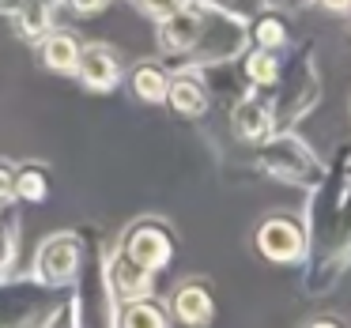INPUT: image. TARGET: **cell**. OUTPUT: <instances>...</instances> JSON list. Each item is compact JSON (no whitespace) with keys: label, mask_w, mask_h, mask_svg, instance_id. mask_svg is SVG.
<instances>
[{"label":"cell","mask_w":351,"mask_h":328,"mask_svg":"<svg viewBox=\"0 0 351 328\" xmlns=\"http://www.w3.org/2000/svg\"><path fill=\"white\" fill-rule=\"evenodd\" d=\"M12 8H16V0H0V16H12Z\"/></svg>","instance_id":"obj_29"},{"label":"cell","mask_w":351,"mask_h":328,"mask_svg":"<svg viewBox=\"0 0 351 328\" xmlns=\"http://www.w3.org/2000/svg\"><path fill=\"white\" fill-rule=\"evenodd\" d=\"M268 102H272V125L280 129H295L306 114H313L321 102V68H317V46L310 38L298 42L291 57L280 64V76L268 87Z\"/></svg>","instance_id":"obj_1"},{"label":"cell","mask_w":351,"mask_h":328,"mask_svg":"<svg viewBox=\"0 0 351 328\" xmlns=\"http://www.w3.org/2000/svg\"><path fill=\"white\" fill-rule=\"evenodd\" d=\"M53 4L57 0H16L12 8V23H16L19 38L38 46L49 31H53Z\"/></svg>","instance_id":"obj_17"},{"label":"cell","mask_w":351,"mask_h":328,"mask_svg":"<svg viewBox=\"0 0 351 328\" xmlns=\"http://www.w3.org/2000/svg\"><path fill=\"white\" fill-rule=\"evenodd\" d=\"M102 272H106V290H110V302H114V317L125 302L152 294V287H155V272H147L144 264L125 257L121 245L106 253V268H102Z\"/></svg>","instance_id":"obj_10"},{"label":"cell","mask_w":351,"mask_h":328,"mask_svg":"<svg viewBox=\"0 0 351 328\" xmlns=\"http://www.w3.org/2000/svg\"><path fill=\"white\" fill-rule=\"evenodd\" d=\"M64 4H69L76 16H99V12L106 8L110 0H64Z\"/></svg>","instance_id":"obj_27"},{"label":"cell","mask_w":351,"mask_h":328,"mask_svg":"<svg viewBox=\"0 0 351 328\" xmlns=\"http://www.w3.org/2000/svg\"><path fill=\"white\" fill-rule=\"evenodd\" d=\"M0 204H16V166L0 159Z\"/></svg>","instance_id":"obj_26"},{"label":"cell","mask_w":351,"mask_h":328,"mask_svg":"<svg viewBox=\"0 0 351 328\" xmlns=\"http://www.w3.org/2000/svg\"><path fill=\"white\" fill-rule=\"evenodd\" d=\"M167 102L170 110H174L178 117H189V121H197V117L208 114V106H212V99H208V87L204 79L197 76V68H178L170 72V84H167Z\"/></svg>","instance_id":"obj_13"},{"label":"cell","mask_w":351,"mask_h":328,"mask_svg":"<svg viewBox=\"0 0 351 328\" xmlns=\"http://www.w3.org/2000/svg\"><path fill=\"white\" fill-rule=\"evenodd\" d=\"M114 325H129V328H167L170 325V310H162L152 294L144 298H132L117 310Z\"/></svg>","instance_id":"obj_20"},{"label":"cell","mask_w":351,"mask_h":328,"mask_svg":"<svg viewBox=\"0 0 351 328\" xmlns=\"http://www.w3.org/2000/svg\"><path fill=\"white\" fill-rule=\"evenodd\" d=\"M76 76H80V84L91 87V91H114L117 79H121V61H117V53L110 46L87 42V46L80 49Z\"/></svg>","instance_id":"obj_14"},{"label":"cell","mask_w":351,"mask_h":328,"mask_svg":"<svg viewBox=\"0 0 351 328\" xmlns=\"http://www.w3.org/2000/svg\"><path fill=\"white\" fill-rule=\"evenodd\" d=\"M280 49H265V46H250L242 53V72L257 91H268L280 76Z\"/></svg>","instance_id":"obj_19"},{"label":"cell","mask_w":351,"mask_h":328,"mask_svg":"<svg viewBox=\"0 0 351 328\" xmlns=\"http://www.w3.org/2000/svg\"><path fill=\"white\" fill-rule=\"evenodd\" d=\"M230 129H234L238 140L245 144H261L265 136H272L276 125H272V102H268V91H257L253 87L250 94L230 106Z\"/></svg>","instance_id":"obj_11"},{"label":"cell","mask_w":351,"mask_h":328,"mask_svg":"<svg viewBox=\"0 0 351 328\" xmlns=\"http://www.w3.org/2000/svg\"><path fill=\"white\" fill-rule=\"evenodd\" d=\"M250 38H253V46L283 49L287 46V19L272 8H261L257 16H250Z\"/></svg>","instance_id":"obj_21"},{"label":"cell","mask_w":351,"mask_h":328,"mask_svg":"<svg viewBox=\"0 0 351 328\" xmlns=\"http://www.w3.org/2000/svg\"><path fill=\"white\" fill-rule=\"evenodd\" d=\"M87 253V238L80 230H53L49 238H42V245L34 249V279L49 283V287H72L80 275Z\"/></svg>","instance_id":"obj_6"},{"label":"cell","mask_w":351,"mask_h":328,"mask_svg":"<svg viewBox=\"0 0 351 328\" xmlns=\"http://www.w3.org/2000/svg\"><path fill=\"white\" fill-rule=\"evenodd\" d=\"M167 84H170V72L162 68L159 61H140L136 68L129 72V91L136 94L140 102L147 106H159L167 99Z\"/></svg>","instance_id":"obj_18"},{"label":"cell","mask_w":351,"mask_h":328,"mask_svg":"<svg viewBox=\"0 0 351 328\" xmlns=\"http://www.w3.org/2000/svg\"><path fill=\"white\" fill-rule=\"evenodd\" d=\"M19 257V212L12 204H0V275H12Z\"/></svg>","instance_id":"obj_22"},{"label":"cell","mask_w":351,"mask_h":328,"mask_svg":"<svg viewBox=\"0 0 351 328\" xmlns=\"http://www.w3.org/2000/svg\"><path fill=\"white\" fill-rule=\"evenodd\" d=\"M253 159H257V170L276 181L298 185V189H310L325 177V159L313 151L306 140H298L291 129H280L272 136H265L261 144H253Z\"/></svg>","instance_id":"obj_2"},{"label":"cell","mask_w":351,"mask_h":328,"mask_svg":"<svg viewBox=\"0 0 351 328\" xmlns=\"http://www.w3.org/2000/svg\"><path fill=\"white\" fill-rule=\"evenodd\" d=\"M132 8H136L140 16H147V19H162L174 8H182V0H132Z\"/></svg>","instance_id":"obj_25"},{"label":"cell","mask_w":351,"mask_h":328,"mask_svg":"<svg viewBox=\"0 0 351 328\" xmlns=\"http://www.w3.org/2000/svg\"><path fill=\"white\" fill-rule=\"evenodd\" d=\"M200 27H204V4H182L170 16L155 19V46L162 57H174L182 61L200 38Z\"/></svg>","instance_id":"obj_9"},{"label":"cell","mask_w":351,"mask_h":328,"mask_svg":"<svg viewBox=\"0 0 351 328\" xmlns=\"http://www.w3.org/2000/svg\"><path fill=\"white\" fill-rule=\"evenodd\" d=\"M69 287H49L34 275H0V328L4 325H42Z\"/></svg>","instance_id":"obj_4"},{"label":"cell","mask_w":351,"mask_h":328,"mask_svg":"<svg viewBox=\"0 0 351 328\" xmlns=\"http://www.w3.org/2000/svg\"><path fill=\"white\" fill-rule=\"evenodd\" d=\"M80 49H84V42H80L72 31H49L46 38L38 42L42 64H46L49 72H57V76H76Z\"/></svg>","instance_id":"obj_16"},{"label":"cell","mask_w":351,"mask_h":328,"mask_svg":"<svg viewBox=\"0 0 351 328\" xmlns=\"http://www.w3.org/2000/svg\"><path fill=\"white\" fill-rule=\"evenodd\" d=\"M287 4H306V0H287Z\"/></svg>","instance_id":"obj_31"},{"label":"cell","mask_w":351,"mask_h":328,"mask_svg":"<svg viewBox=\"0 0 351 328\" xmlns=\"http://www.w3.org/2000/svg\"><path fill=\"white\" fill-rule=\"evenodd\" d=\"M317 8H325V12H332V16H348L351 12V0H313Z\"/></svg>","instance_id":"obj_28"},{"label":"cell","mask_w":351,"mask_h":328,"mask_svg":"<svg viewBox=\"0 0 351 328\" xmlns=\"http://www.w3.org/2000/svg\"><path fill=\"white\" fill-rule=\"evenodd\" d=\"M250 46H253L250 19L204 8V27H200L197 46H193L178 64H182V68H200V64H212V61H230V57H242Z\"/></svg>","instance_id":"obj_3"},{"label":"cell","mask_w":351,"mask_h":328,"mask_svg":"<svg viewBox=\"0 0 351 328\" xmlns=\"http://www.w3.org/2000/svg\"><path fill=\"white\" fill-rule=\"evenodd\" d=\"M197 76L204 79V87H208V99L212 102H223V106H234L242 94H250L253 91V84L245 79V72H242V57H230V61H212V64H200L197 68Z\"/></svg>","instance_id":"obj_12"},{"label":"cell","mask_w":351,"mask_h":328,"mask_svg":"<svg viewBox=\"0 0 351 328\" xmlns=\"http://www.w3.org/2000/svg\"><path fill=\"white\" fill-rule=\"evenodd\" d=\"M253 245L268 264H298L306 257V227L295 215H268L253 234Z\"/></svg>","instance_id":"obj_8"},{"label":"cell","mask_w":351,"mask_h":328,"mask_svg":"<svg viewBox=\"0 0 351 328\" xmlns=\"http://www.w3.org/2000/svg\"><path fill=\"white\" fill-rule=\"evenodd\" d=\"M121 253L144 264L147 272H162L174 260V230L162 219H136L121 234Z\"/></svg>","instance_id":"obj_7"},{"label":"cell","mask_w":351,"mask_h":328,"mask_svg":"<svg viewBox=\"0 0 351 328\" xmlns=\"http://www.w3.org/2000/svg\"><path fill=\"white\" fill-rule=\"evenodd\" d=\"M49 197V177L42 166H16V200L42 204Z\"/></svg>","instance_id":"obj_23"},{"label":"cell","mask_w":351,"mask_h":328,"mask_svg":"<svg viewBox=\"0 0 351 328\" xmlns=\"http://www.w3.org/2000/svg\"><path fill=\"white\" fill-rule=\"evenodd\" d=\"M340 162H343V166H348V170H351V147H348V151H343V155H340Z\"/></svg>","instance_id":"obj_30"},{"label":"cell","mask_w":351,"mask_h":328,"mask_svg":"<svg viewBox=\"0 0 351 328\" xmlns=\"http://www.w3.org/2000/svg\"><path fill=\"white\" fill-rule=\"evenodd\" d=\"M204 8H215V12H230V16H257L261 8H268V0H200Z\"/></svg>","instance_id":"obj_24"},{"label":"cell","mask_w":351,"mask_h":328,"mask_svg":"<svg viewBox=\"0 0 351 328\" xmlns=\"http://www.w3.org/2000/svg\"><path fill=\"white\" fill-rule=\"evenodd\" d=\"M348 268H351V170H348V181H343V204H340V223H336L332 242L317 257H306V290L310 294L332 290Z\"/></svg>","instance_id":"obj_5"},{"label":"cell","mask_w":351,"mask_h":328,"mask_svg":"<svg viewBox=\"0 0 351 328\" xmlns=\"http://www.w3.org/2000/svg\"><path fill=\"white\" fill-rule=\"evenodd\" d=\"M215 317V302L212 290L204 287L200 279L182 283L170 298V320H182V325H208Z\"/></svg>","instance_id":"obj_15"}]
</instances>
